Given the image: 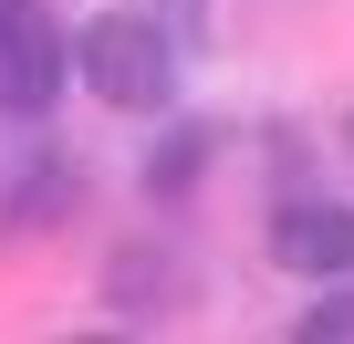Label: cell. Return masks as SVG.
<instances>
[{"label":"cell","instance_id":"1","mask_svg":"<svg viewBox=\"0 0 354 344\" xmlns=\"http://www.w3.org/2000/svg\"><path fill=\"white\" fill-rule=\"evenodd\" d=\"M177 63L188 53H177L167 21L136 11V0H115V11H94L73 32V84H94V105H115V115H167L177 105Z\"/></svg>","mask_w":354,"mask_h":344},{"label":"cell","instance_id":"2","mask_svg":"<svg viewBox=\"0 0 354 344\" xmlns=\"http://www.w3.org/2000/svg\"><path fill=\"white\" fill-rule=\"evenodd\" d=\"M73 84V32L53 21V0H0V115L42 125Z\"/></svg>","mask_w":354,"mask_h":344},{"label":"cell","instance_id":"3","mask_svg":"<svg viewBox=\"0 0 354 344\" xmlns=\"http://www.w3.org/2000/svg\"><path fill=\"white\" fill-rule=\"evenodd\" d=\"M94 292H104V313H115V323H136V334H146V323H177V313H188L198 271H188V251H177L167 230H136V240H115V251H104V282H94Z\"/></svg>","mask_w":354,"mask_h":344},{"label":"cell","instance_id":"4","mask_svg":"<svg viewBox=\"0 0 354 344\" xmlns=\"http://www.w3.org/2000/svg\"><path fill=\"white\" fill-rule=\"evenodd\" d=\"M271 261L302 271V282H344V271H354V209H333V199H281V209H271Z\"/></svg>","mask_w":354,"mask_h":344},{"label":"cell","instance_id":"5","mask_svg":"<svg viewBox=\"0 0 354 344\" xmlns=\"http://www.w3.org/2000/svg\"><path fill=\"white\" fill-rule=\"evenodd\" d=\"M84 209V167L63 146H32L21 156V178H0V240H42Z\"/></svg>","mask_w":354,"mask_h":344},{"label":"cell","instance_id":"6","mask_svg":"<svg viewBox=\"0 0 354 344\" xmlns=\"http://www.w3.org/2000/svg\"><path fill=\"white\" fill-rule=\"evenodd\" d=\"M219 146H230V136H219V115H177V125H167V146L146 156V199H156V209H177V199H188L209 167H219Z\"/></svg>","mask_w":354,"mask_h":344},{"label":"cell","instance_id":"7","mask_svg":"<svg viewBox=\"0 0 354 344\" xmlns=\"http://www.w3.org/2000/svg\"><path fill=\"white\" fill-rule=\"evenodd\" d=\"M292 334H302V344H354V271H344L323 302H302V313H292Z\"/></svg>","mask_w":354,"mask_h":344},{"label":"cell","instance_id":"8","mask_svg":"<svg viewBox=\"0 0 354 344\" xmlns=\"http://www.w3.org/2000/svg\"><path fill=\"white\" fill-rule=\"evenodd\" d=\"M156 21H167V42H177V53H198V42H209V21H219V0H156Z\"/></svg>","mask_w":354,"mask_h":344},{"label":"cell","instance_id":"9","mask_svg":"<svg viewBox=\"0 0 354 344\" xmlns=\"http://www.w3.org/2000/svg\"><path fill=\"white\" fill-rule=\"evenodd\" d=\"M344 136H354V125H344Z\"/></svg>","mask_w":354,"mask_h":344}]
</instances>
